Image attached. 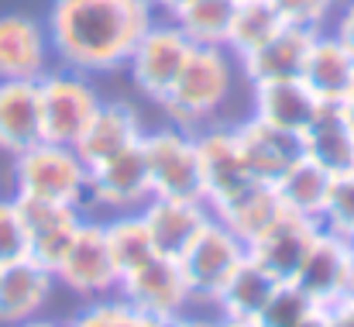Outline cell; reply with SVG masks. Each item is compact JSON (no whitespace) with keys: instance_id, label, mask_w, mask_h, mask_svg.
I'll return each instance as SVG.
<instances>
[{"instance_id":"7bdbcfd3","label":"cell","mask_w":354,"mask_h":327,"mask_svg":"<svg viewBox=\"0 0 354 327\" xmlns=\"http://www.w3.org/2000/svg\"><path fill=\"white\" fill-rule=\"evenodd\" d=\"M341 110H344V117L351 121V127H354V87H351V94L344 97V104H341Z\"/></svg>"},{"instance_id":"2e32d148","label":"cell","mask_w":354,"mask_h":327,"mask_svg":"<svg viewBox=\"0 0 354 327\" xmlns=\"http://www.w3.org/2000/svg\"><path fill=\"white\" fill-rule=\"evenodd\" d=\"M48 28L28 14H0V80H41L48 73Z\"/></svg>"},{"instance_id":"d6a6232c","label":"cell","mask_w":354,"mask_h":327,"mask_svg":"<svg viewBox=\"0 0 354 327\" xmlns=\"http://www.w3.org/2000/svg\"><path fill=\"white\" fill-rule=\"evenodd\" d=\"M320 224L341 238L354 241V169L330 176V190H327V207Z\"/></svg>"},{"instance_id":"5bb4252c","label":"cell","mask_w":354,"mask_h":327,"mask_svg":"<svg viewBox=\"0 0 354 327\" xmlns=\"http://www.w3.org/2000/svg\"><path fill=\"white\" fill-rule=\"evenodd\" d=\"M141 218L148 224L151 245L158 255L179 258L196 234L214 220V211L207 200H189V197H155L141 207Z\"/></svg>"},{"instance_id":"83f0119b","label":"cell","mask_w":354,"mask_h":327,"mask_svg":"<svg viewBox=\"0 0 354 327\" xmlns=\"http://www.w3.org/2000/svg\"><path fill=\"white\" fill-rule=\"evenodd\" d=\"M104 238H107L111 258H114L120 276L138 269L141 262H148L151 255H158L155 245H151V234H148V224L141 218V211L107 214L104 218Z\"/></svg>"},{"instance_id":"4fadbf2b","label":"cell","mask_w":354,"mask_h":327,"mask_svg":"<svg viewBox=\"0 0 354 327\" xmlns=\"http://www.w3.org/2000/svg\"><path fill=\"white\" fill-rule=\"evenodd\" d=\"M351 251L354 245L348 238H341V234H334L320 224L313 245L306 248V255H303V262H299V269L292 272L289 283H296L317 307H330L344 293V276H348Z\"/></svg>"},{"instance_id":"6da1fadb","label":"cell","mask_w":354,"mask_h":327,"mask_svg":"<svg viewBox=\"0 0 354 327\" xmlns=\"http://www.w3.org/2000/svg\"><path fill=\"white\" fill-rule=\"evenodd\" d=\"M155 17L151 0H55L48 14L52 55L76 73H111L127 66Z\"/></svg>"},{"instance_id":"f1b7e54d","label":"cell","mask_w":354,"mask_h":327,"mask_svg":"<svg viewBox=\"0 0 354 327\" xmlns=\"http://www.w3.org/2000/svg\"><path fill=\"white\" fill-rule=\"evenodd\" d=\"M279 28H282V17L275 14V7L268 0H237L224 48L234 59H244L248 52L261 48Z\"/></svg>"},{"instance_id":"1f68e13d","label":"cell","mask_w":354,"mask_h":327,"mask_svg":"<svg viewBox=\"0 0 354 327\" xmlns=\"http://www.w3.org/2000/svg\"><path fill=\"white\" fill-rule=\"evenodd\" d=\"M317 310H324V307H317L296 283L282 279L275 286V293L268 297V303L261 307V314L254 317V324L258 327H296V324H303L306 317H313Z\"/></svg>"},{"instance_id":"9c48e42d","label":"cell","mask_w":354,"mask_h":327,"mask_svg":"<svg viewBox=\"0 0 354 327\" xmlns=\"http://www.w3.org/2000/svg\"><path fill=\"white\" fill-rule=\"evenodd\" d=\"M118 297L127 300L134 310H141L155 321H165V324L172 317L186 314L193 303L183 265H179V258H169V255H151L138 269L124 272L118 283Z\"/></svg>"},{"instance_id":"8fae6325","label":"cell","mask_w":354,"mask_h":327,"mask_svg":"<svg viewBox=\"0 0 354 327\" xmlns=\"http://www.w3.org/2000/svg\"><path fill=\"white\" fill-rule=\"evenodd\" d=\"M193 138H196V162H200L203 200L210 204V211H217L221 204H227L231 197H237L244 186H251L254 176L244 166L234 127L203 124V127L193 131Z\"/></svg>"},{"instance_id":"74e56055","label":"cell","mask_w":354,"mask_h":327,"mask_svg":"<svg viewBox=\"0 0 354 327\" xmlns=\"http://www.w3.org/2000/svg\"><path fill=\"white\" fill-rule=\"evenodd\" d=\"M165 327H217V317H196V314H179Z\"/></svg>"},{"instance_id":"d590c367","label":"cell","mask_w":354,"mask_h":327,"mask_svg":"<svg viewBox=\"0 0 354 327\" xmlns=\"http://www.w3.org/2000/svg\"><path fill=\"white\" fill-rule=\"evenodd\" d=\"M330 35L348 48L354 55V0H344L341 3V10H337V17H334V28H330Z\"/></svg>"},{"instance_id":"e0dca14e","label":"cell","mask_w":354,"mask_h":327,"mask_svg":"<svg viewBox=\"0 0 354 327\" xmlns=\"http://www.w3.org/2000/svg\"><path fill=\"white\" fill-rule=\"evenodd\" d=\"M234 138H237L241 155H244V166L261 183H275L303 155L296 134H289L282 127H272L268 121H261L254 114L244 117L241 124H234Z\"/></svg>"},{"instance_id":"7c38bea8","label":"cell","mask_w":354,"mask_h":327,"mask_svg":"<svg viewBox=\"0 0 354 327\" xmlns=\"http://www.w3.org/2000/svg\"><path fill=\"white\" fill-rule=\"evenodd\" d=\"M24 220V238H28V258L38 265L52 269L62 262L69 241L76 238L80 224L86 218L83 207L73 204H52V200H31V197H14Z\"/></svg>"},{"instance_id":"7a4b0ae2","label":"cell","mask_w":354,"mask_h":327,"mask_svg":"<svg viewBox=\"0 0 354 327\" xmlns=\"http://www.w3.org/2000/svg\"><path fill=\"white\" fill-rule=\"evenodd\" d=\"M237 80V59L224 45H196L189 62L183 66L176 87L162 100V110L179 127H203L227 104Z\"/></svg>"},{"instance_id":"277c9868","label":"cell","mask_w":354,"mask_h":327,"mask_svg":"<svg viewBox=\"0 0 354 327\" xmlns=\"http://www.w3.org/2000/svg\"><path fill=\"white\" fill-rule=\"evenodd\" d=\"M193 48H196V45L183 35V28H179L172 17H165V21L155 17L151 28L138 38V45H134L131 55H127V69H131L134 87H138L148 100H155V104L162 107V100H165L169 90L176 87L183 66L189 62Z\"/></svg>"},{"instance_id":"f6af8a7d","label":"cell","mask_w":354,"mask_h":327,"mask_svg":"<svg viewBox=\"0 0 354 327\" xmlns=\"http://www.w3.org/2000/svg\"><path fill=\"white\" fill-rule=\"evenodd\" d=\"M351 245H354V241H351Z\"/></svg>"},{"instance_id":"ee69618b","label":"cell","mask_w":354,"mask_h":327,"mask_svg":"<svg viewBox=\"0 0 354 327\" xmlns=\"http://www.w3.org/2000/svg\"><path fill=\"white\" fill-rule=\"evenodd\" d=\"M296 327H327V324H324V310H317L313 317H306L303 324H296Z\"/></svg>"},{"instance_id":"d4e9b609","label":"cell","mask_w":354,"mask_h":327,"mask_svg":"<svg viewBox=\"0 0 354 327\" xmlns=\"http://www.w3.org/2000/svg\"><path fill=\"white\" fill-rule=\"evenodd\" d=\"M275 197L282 204V211H292L299 218L320 220L327 207V190H330V173L320 169L317 162H310L306 155H299L275 183Z\"/></svg>"},{"instance_id":"b9f144b4","label":"cell","mask_w":354,"mask_h":327,"mask_svg":"<svg viewBox=\"0 0 354 327\" xmlns=\"http://www.w3.org/2000/svg\"><path fill=\"white\" fill-rule=\"evenodd\" d=\"M217 327H258L254 321H234V317H217Z\"/></svg>"},{"instance_id":"52a82bcc","label":"cell","mask_w":354,"mask_h":327,"mask_svg":"<svg viewBox=\"0 0 354 327\" xmlns=\"http://www.w3.org/2000/svg\"><path fill=\"white\" fill-rule=\"evenodd\" d=\"M141 152H145V162H148L155 197L203 200L196 138H193L189 127L169 124V127H158V131H145L141 134Z\"/></svg>"},{"instance_id":"8d00e7d4","label":"cell","mask_w":354,"mask_h":327,"mask_svg":"<svg viewBox=\"0 0 354 327\" xmlns=\"http://www.w3.org/2000/svg\"><path fill=\"white\" fill-rule=\"evenodd\" d=\"M324 324L327 327H354V303L337 300V303L324 307Z\"/></svg>"},{"instance_id":"8992f818","label":"cell","mask_w":354,"mask_h":327,"mask_svg":"<svg viewBox=\"0 0 354 327\" xmlns=\"http://www.w3.org/2000/svg\"><path fill=\"white\" fill-rule=\"evenodd\" d=\"M244 258H248V245L227 224H221L217 218L210 220L196 234V241L179 255V265H183V276H186L193 303L214 307L221 290L227 286V279L234 276Z\"/></svg>"},{"instance_id":"603a6c76","label":"cell","mask_w":354,"mask_h":327,"mask_svg":"<svg viewBox=\"0 0 354 327\" xmlns=\"http://www.w3.org/2000/svg\"><path fill=\"white\" fill-rule=\"evenodd\" d=\"M41 141L38 80H0V148L17 155Z\"/></svg>"},{"instance_id":"44dd1931","label":"cell","mask_w":354,"mask_h":327,"mask_svg":"<svg viewBox=\"0 0 354 327\" xmlns=\"http://www.w3.org/2000/svg\"><path fill=\"white\" fill-rule=\"evenodd\" d=\"M299 80L313 90V97L320 104L341 107L344 97L351 94V87H354V55L330 31H317Z\"/></svg>"},{"instance_id":"e575fe53","label":"cell","mask_w":354,"mask_h":327,"mask_svg":"<svg viewBox=\"0 0 354 327\" xmlns=\"http://www.w3.org/2000/svg\"><path fill=\"white\" fill-rule=\"evenodd\" d=\"M17 258H28L21 207L14 197H0V265H10Z\"/></svg>"},{"instance_id":"f546056e","label":"cell","mask_w":354,"mask_h":327,"mask_svg":"<svg viewBox=\"0 0 354 327\" xmlns=\"http://www.w3.org/2000/svg\"><path fill=\"white\" fill-rule=\"evenodd\" d=\"M237 0H186L176 14H169L193 45H224L231 14Z\"/></svg>"},{"instance_id":"60d3db41","label":"cell","mask_w":354,"mask_h":327,"mask_svg":"<svg viewBox=\"0 0 354 327\" xmlns=\"http://www.w3.org/2000/svg\"><path fill=\"white\" fill-rule=\"evenodd\" d=\"M14 327H66V324H59V321H48V317H31V321H24V324H14Z\"/></svg>"},{"instance_id":"ba28073f","label":"cell","mask_w":354,"mask_h":327,"mask_svg":"<svg viewBox=\"0 0 354 327\" xmlns=\"http://www.w3.org/2000/svg\"><path fill=\"white\" fill-rule=\"evenodd\" d=\"M52 276L59 286H66L69 293H76L83 300H100V297L118 293L120 272L111 258L107 238H104V220L83 218L76 238L69 241V248Z\"/></svg>"},{"instance_id":"484cf974","label":"cell","mask_w":354,"mask_h":327,"mask_svg":"<svg viewBox=\"0 0 354 327\" xmlns=\"http://www.w3.org/2000/svg\"><path fill=\"white\" fill-rule=\"evenodd\" d=\"M282 279H275L265 265H258L251 255L237 265V272L227 279V286L217 297V317H234V321H254L268 297L275 293Z\"/></svg>"},{"instance_id":"9a60e30c","label":"cell","mask_w":354,"mask_h":327,"mask_svg":"<svg viewBox=\"0 0 354 327\" xmlns=\"http://www.w3.org/2000/svg\"><path fill=\"white\" fill-rule=\"evenodd\" d=\"M320 231V220L299 218L292 211H282L275 220H268L251 241H248V255L265 265L275 279H292V272L299 269L306 248L313 245Z\"/></svg>"},{"instance_id":"7402d4cb","label":"cell","mask_w":354,"mask_h":327,"mask_svg":"<svg viewBox=\"0 0 354 327\" xmlns=\"http://www.w3.org/2000/svg\"><path fill=\"white\" fill-rule=\"evenodd\" d=\"M141 134L145 131H141V121H138L134 107H127V104H100L97 114L86 121V127H83V134L76 138L73 148L90 169V166L118 155L124 148L138 145Z\"/></svg>"},{"instance_id":"4dcf8cb0","label":"cell","mask_w":354,"mask_h":327,"mask_svg":"<svg viewBox=\"0 0 354 327\" xmlns=\"http://www.w3.org/2000/svg\"><path fill=\"white\" fill-rule=\"evenodd\" d=\"M66 327H165V321H155V317L134 310L127 300L111 293L100 300H86V307Z\"/></svg>"},{"instance_id":"30bf717a","label":"cell","mask_w":354,"mask_h":327,"mask_svg":"<svg viewBox=\"0 0 354 327\" xmlns=\"http://www.w3.org/2000/svg\"><path fill=\"white\" fill-rule=\"evenodd\" d=\"M148 200H151V176L141 141L90 166V186H86L90 207L104 214H124V211H141Z\"/></svg>"},{"instance_id":"cb8c5ba5","label":"cell","mask_w":354,"mask_h":327,"mask_svg":"<svg viewBox=\"0 0 354 327\" xmlns=\"http://www.w3.org/2000/svg\"><path fill=\"white\" fill-rule=\"evenodd\" d=\"M299 148L310 162L327 169L330 176L354 169V127L341 107H320L313 124L299 134Z\"/></svg>"},{"instance_id":"4316f807","label":"cell","mask_w":354,"mask_h":327,"mask_svg":"<svg viewBox=\"0 0 354 327\" xmlns=\"http://www.w3.org/2000/svg\"><path fill=\"white\" fill-rule=\"evenodd\" d=\"M279 214H282V204H279V197H275V186H272V183H261V179H254L251 186H244L237 197H231L227 204H221V207L214 211V218L221 220V224H227L244 245H248L268 220L279 218Z\"/></svg>"},{"instance_id":"ffe728a7","label":"cell","mask_w":354,"mask_h":327,"mask_svg":"<svg viewBox=\"0 0 354 327\" xmlns=\"http://www.w3.org/2000/svg\"><path fill=\"white\" fill-rule=\"evenodd\" d=\"M320 100L313 97V90L303 80H268V83H254L251 94V114L268 121L272 127H282L289 134H303L313 117L320 114Z\"/></svg>"},{"instance_id":"ab89813d","label":"cell","mask_w":354,"mask_h":327,"mask_svg":"<svg viewBox=\"0 0 354 327\" xmlns=\"http://www.w3.org/2000/svg\"><path fill=\"white\" fill-rule=\"evenodd\" d=\"M183 3H186V0H151V7H155V14L162 10L165 17H169V14H176V10H179Z\"/></svg>"},{"instance_id":"5b68a950","label":"cell","mask_w":354,"mask_h":327,"mask_svg":"<svg viewBox=\"0 0 354 327\" xmlns=\"http://www.w3.org/2000/svg\"><path fill=\"white\" fill-rule=\"evenodd\" d=\"M104 100L86 80V73L76 69H48L38 80V107H41V141L55 145H76L86 121L97 114Z\"/></svg>"},{"instance_id":"836d02e7","label":"cell","mask_w":354,"mask_h":327,"mask_svg":"<svg viewBox=\"0 0 354 327\" xmlns=\"http://www.w3.org/2000/svg\"><path fill=\"white\" fill-rule=\"evenodd\" d=\"M268 3L275 7L282 24L303 31H324L341 0H268Z\"/></svg>"},{"instance_id":"ac0fdd59","label":"cell","mask_w":354,"mask_h":327,"mask_svg":"<svg viewBox=\"0 0 354 327\" xmlns=\"http://www.w3.org/2000/svg\"><path fill=\"white\" fill-rule=\"evenodd\" d=\"M55 293L52 269L38 265L35 258H17L0 265V324L14 327L38 317Z\"/></svg>"},{"instance_id":"3957f363","label":"cell","mask_w":354,"mask_h":327,"mask_svg":"<svg viewBox=\"0 0 354 327\" xmlns=\"http://www.w3.org/2000/svg\"><path fill=\"white\" fill-rule=\"evenodd\" d=\"M90 169L73 145L35 141L14 155V197L86 207Z\"/></svg>"},{"instance_id":"f35d334b","label":"cell","mask_w":354,"mask_h":327,"mask_svg":"<svg viewBox=\"0 0 354 327\" xmlns=\"http://www.w3.org/2000/svg\"><path fill=\"white\" fill-rule=\"evenodd\" d=\"M341 300L354 303V251H351V262H348V276H344V293H341Z\"/></svg>"},{"instance_id":"d6986e66","label":"cell","mask_w":354,"mask_h":327,"mask_svg":"<svg viewBox=\"0 0 354 327\" xmlns=\"http://www.w3.org/2000/svg\"><path fill=\"white\" fill-rule=\"evenodd\" d=\"M313 38H317V31H303V28L282 24L261 48H254L244 59H237V69H241V76L251 87L254 83H268V80H299Z\"/></svg>"}]
</instances>
